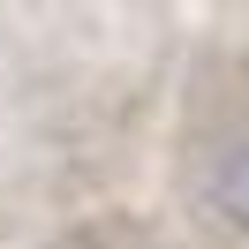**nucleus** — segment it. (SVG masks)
Here are the masks:
<instances>
[{
	"instance_id": "obj_1",
	"label": "nucleus",
	"mask_w": 249,
	"mask_h": 249,
	"mask_svg": "<svg viewBox=\"0 0 249 249\" xmlns=\"http://www.w3.org/2000/svg\"><path fill=\"white\" fill-rule=\"evenodd\" d=\"M212 204L234 234H249V136L219 151V174H212Z\"/></svg>"
}]
</instances>
